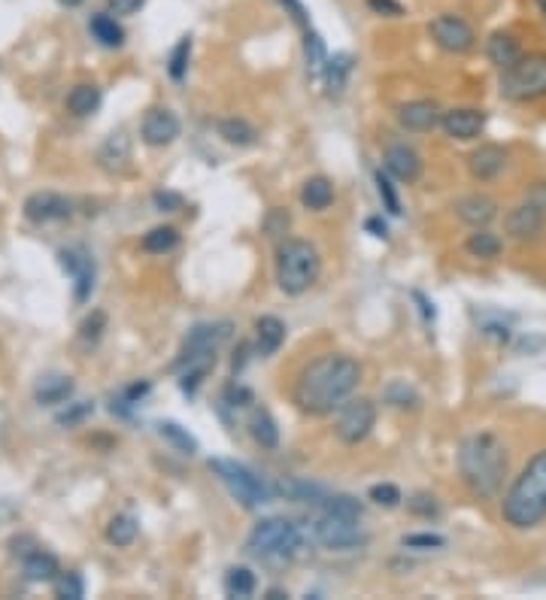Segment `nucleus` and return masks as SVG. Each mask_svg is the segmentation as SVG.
I'll return each instance as SVG.
<instances>
[{
    "mask_svg": "<svg viewBox=\"0 0 546 600\" xmlns=\"http://www.w3.org/2000/svg\"><path fill=\"white\" fill-rule=\"evenodd\" d=\"M361 382V367L350 355H319L297 373L292 400L307 415H331Z\"/></svg>",
    "mask_w": 546,
    "mask_h": 600,
    "instance_id": "f257e3e1",
    "label": "nucleus"
},
{
    "mask_svg": "<svg viewBox=\"0 0 546 600\" xmlns=\"http://www.w3.org/2000/svg\"><path fill=\"white\" fill-rule=\"evenodd\" d=\"M459 473L477 497H495L507 477L504 443L489 431L470 433L459 446Z\"/></svg>",
    "mask_w": 546,
    "mask_h": 600,
    "instance_id": "f03ea898",
    "label": "nucleus"
},
{
    "mask_svg": "<svg viewBox=\"0 0 546 600\" xmlns=\"http://www.w3.org/2000/svg\"><path fill=\"white\" fill-rule=\"evenodd\" d=\"M501 515L516 531H532L546 519V449H541L513 479L501 500Z\"/></svg>",
    "mask_w": 546,
    "mask_h": 600,
    "instance_id": "7ed1b4c3",
    "label": "nucleus"
},
{
    "mask_svg": "<svg viewBox=\"0 0 546 600\" xmlns=\"http://www.w3.org/2000/svg\"><path fill=\"white\" fill-rule=\"evenodd\" d=\"M228 337H231V322L195 324L186 333L177 361H173V370L179 373V388L186 395H195L206 373L216 367V352L228 343Z\"/></svg>",
    "mask_w": 546,
    "mask_h": 600,
    "instance_id": "20e7f679",
    "label": "nucleus"
},
{
    "mask_svg": "<svg viewBox=\"0 0 546 600\" xmlns=\"http://www.w3.org/2000/svg\"><path fill=\"white\" fill-rule=\"evenodd\" d=\"M319 270H322L319 252L307 240H286L277 249V286L286 295L297 297L304 291H310L313 282L319 279Z\"/></svg>",
    "mask_w": 546,
    "mask_h": 600,
    "instance_id": "39448f33",
    "label": "nucleus"
},
{
    "mask_svg": "<svg viewBox=\"0 0 546 600\" xmlns=\"http://www.w3.org/2000/svg\"><path fill=\"white\" fill-rule=\"evenodd\" d=\"M304 533L295 522L288 519H261L246 537L250 555L261 558L268 564H283L301 552Z\"/></svg>",
    "mask_w": 546,
    "mask_h": 600,
    "instance_id": "423d86ee",
    "label": "nucleus"
},
{
    "mask_svg": "<svg viewBox=\"0 0 546 600\" xmlns=\"http://www.w3.org/2000/svg\"><path fill=\"white\" fill-rule=\"evenodd\" d=\"M501 95L513 104L546 97V55H523L501 73Z\"/></svg>",
    "mask_w": 546,
    "mask_h": 600,
    "instance_id": "0eeeda50",
    "label": "nucleus"
},
{
    "mask_svg": "<svg viewBox=\"0 0 546 600\" xmlns=\"http://www.w3.org/2000/svg\"><path fill=\"white\" fill-rule=\"evenodd\" d=\"M210 470L216 473L222 486L228 488V495L234 497L237 504H243L246 510H255V506L268 504V497H270L268 486H264L246 464L228 461V458H213Z\"/></svg>",
    "mask_w": 546,
    "mask_h": 600,
    "instance_id": "6e6552de",
    "label": "nucleus"
},
{
    "mask_svg": "<svg viewBox=\"0 0 546 600\" xmlns=\"http://www.w3.org/2000/svg\"><path fill=\"white\" fill-rule=\"evenodd\" d=\"M377 424V404L368 397H355L350 404L341 406V415H337V440L346 446H359L370 437Z\"/></svg>",
    "mask_w": 546,
    "mask_h": 600,
    "instance_id": "1a4fd4ad",
    "label": "nucleus"
},
{
    "mask_svg": "<svg viewBox=\"0 0 546 600\" xmlns=\"http://www.w3.org/2000/svg\"><path fill=\"white\" fill-rule=\"evenodd\" d=\"M313 537H316L325 549H352V546L364 543L359 519L331 513V510H322L316 515V522H313Z\"/></svg>",
    "mask_w": 546,
    "mask_h": 600,
    "instance_id": "9d476101",
    "label": "nucleus"
},
{
    "mask_svg": "<svg viewBox=\"0 0 546 600\" xmlns=\"http://www.w3.org/2000/svg\"><path fill=\"white\" fill-rule=\"evenodd\" d=\"M428 33H432L434 43L441 46L443 52H450V55H465V52H470V49L477 46L474 28H470L465 19L452 15V13H443V15H437V19H432V24H428Z\"/></svg>",
    "mask_w": 546,
    "mask_h": 600,
    "instance_id": "9b49d317",
    "label": "nucleus"
},
{
    "mask_svg": "<svg viewBox=\"0 0 546 600\" xmlns=\"http://www.w3.org/2000/svg\"><path fill=\"white\" fill-rule=\"evenodd\" d=\"M543 228H546V213L537 204H532V200L513 206V210L504 215V231H507V237L516 240V243L537 240L543 233Z\"/></svg>",
    "mask_w": 546,
    "mask_h": 600,
    "instance_id": "f8f14e48",
    "label": "nucleus"
},
{
    "mask_svg": "<svg viewBox=\"0 0 546 600\" xmlns=\"http://www.w3.org/2000/svg\"><path fill=\"white\" fill-rule=\"evenodd\" d=\"M73 206L68 197L52 195V191H37L24 200V219L34 224H49V222H64L70 219Z\"/></svg>",
    "mask_w": 546,
    "mask_h": 600,
    "instance_id": "ddd939ff",
    "label": "nucleus"
},
{
    "mask_svg": "<svg viewBox=\"0 0 546 600\" xmlns=\"http://www.w3.org/2000/svg\"><path fill=\"white\" fill-rule=\"evenodd\" d=\"M58 258H61V267L70 273L73 286H77V291H73L77 300H79V304H82V300H88L91 288H95V261L88 258V252L77 246V249H61Z\"/></svg>",
    "mask_w": 546,
    "mask_h": 600,
    "instance_id": "4468645a",
    "label": "nucleus"
},
{
    "mask_svg": "<svg viewBox=\"0 0 546 600\" xmlns=\"http://www.w3.org/2000/svg\"><path fill=\"white\" fill-rule=\"evenodd\" d=\"M140 137H143L146 146H170L179 137V119L170 110H164V106H155V110H149L143 115Z\"/></svg>",
    "mask_w": 546,
    "mask_h": 600,
    "instance_id": "2eb2a0df",
    "label": "nucleus"
},
{
    "mask_svg": "<svg viewBox=\"0 0 546 600\" xmlns=\"http://www.w3.org/2000/svg\"><path fill=\"white\" fill-rule=\"evenodd\" d=\"M398 122L401 128H407L413 133H425L434 131L443 122V113L434 100H410V104H404L398 110Z\"/></svg>",
    "mask_w": 546,
    "mask_h": 600,
    "instance_id": "dca6fc26",
    "label": "nucleus"
},
{
    "mask_svg": "<svg viewBox=\"0 0 546 600\" xmlns=\"http://www.w3.org/2000/svg\"><path fill=\"white\" fill-rule=\"evenodd\" d=\"M383 161H386V170L398 182H416L422 177V158L416 149L407 143H392L386 149Z\"/></svg>",
    "mask_w": 546,
    "mask_h": 600,
    "instance_id": "f3484780",
    "label": "nucleus"
},
{
    "mask_svg": "<svg viewBox=\"0 0 546 600\" xmlns=\"http://www.w3.org/2000/svg\"><path fill=\"white\" fill-rule=\"evenodd\" d=\"M443 131L446 137L452 140H461V143H468V140H477L479 133L486 128V113L483 110H450L443 113Z\"/></svg>",
    "mask_w": 546,
    "mask_h": 600,
    "instance_id": "a211bd4d",
    "label": "nucleus"
},
{
    "mask_svg": "<svg viewBox=\"0 0 546 600\" xmlns=\"http://www.w3.org/2000/svg\"><path fill=\"white\" fill-rule=\"evenodd\" d=\"M468 167H470V173H474V179L489 182V179L498 177L504 167H507V149L498 146V143L479 146V149H474V152H470Z\"/></svg>",
    "mask_w": 546,
    "mask_h": 600,
    "instance_id": "6ab92c4d",
    "label": "nucleus"
},
{
    "mask_svg": "<svg viewBox=\"0 0 546 600\" xmlns=\"http://www.w3.org/2000/svg\"><path fill=\"white\" fill-rule=\"evenodd\" d=\"M455 215L470 228H486L489 222L498 219V204L486 195H468L455 204Z\"/></svg>",
    "mask_w": 546,
    "mask_h": 600,
    "instance_id": "aec40b11",
    "label": "nucleus"
},
{
    "mask_svg": "<svg viewBox=\"0 0 546 600\" xmlns=\"http://www.w3.org/2000/svg\"><path fill=\"white\" fill-rule=\"evenodd\" d=\"M286 343V324L277 315H261L255 322V349L261 358H270L279 352V346Z\"/></svg>",
    "mask_w": 546,
    "mask_h": 600,
    "instance_id": "412c9836",
    "label": "nucleus"
},
{
    "mask_svg": "<svg viewBox=\"0 0 546 600\" xmlns=\"http://www.w3.org/2000/svg\"><path fill=\"white\" fill-rule=\"evenodd\" d=\"M70 395H73V379L61 377V373H46V377H40L37 386H34L37 404H43V406L64 404V400H68Z\"/></svg>",
    "mask_w": 546,
    "mask_h": 600,
    "instance_id": "4be33fe9",
    "label": "nucleus"
},
{
    "mask_svg": "<svg viewBox=\"0 0 546 600\" xmlns=\"http://www.w3.org/2000/svg\"><path fill=\"white\" fill-rule=\"evenodd\" d=\"M486 55H489V61L495 67H501V70H507L523 58V46H519L516 37H510V33H492L489 43H486Z\"/></svg>",
    "mask_w": 546,
    "mask_h": 600,
    "instance_id": "5701e85b",
    "label": "nucleus"
},
{
    "mask_svg": "<svg viewBox=\"0 0 546 600\" xmlns=\"http://www.w3.org/2000/svg\"><path fill=\"white\" fill-rule=\"evenodd\" d=\"M22 570L28 582H52L58 577V558L43 549H34L31 555H24Z\"/></svg>",
    "mask_w": 546,
    "mask_h": 600,
    "instance_id": "b1692460",
    "label": "nucleus"
},
{
    "mask_svg": "<svg viewBox=\"0 0 546 600\" xmlns=\"http://www.w3.org/2000/svg\"><path fill=\"white\" fill-rule=\"evenodd\" d=\"M88 31H91V37H95L97 43L106 46V49H119L122 43H125V31H122V24L113 19V13L91 15Z\"/></svg>",
    "mask_w": 546,
    "mask_h": 600,
    "instance_id": "393cba45",
    "label": "nucleus"
},
{
    "mask_svg": "<svg viewBox=\"0 0 546 600\" xmlns=\"http://www.w3.org/2000/svg\"><path fill=\"white\" fill-rule=\"evenodd\" d=\"M350 73H352V55H350V52H337L334 58H328V64H325V70H322V77H325V88H328L331 97H341V95H343Z\"/></svg>",
    "mask_w": 546,
    "mask_h": 600,
    "instance_id": "a878e982",
    "label": "nucleus"
},
{
    "mask_svg": "<svg viewBox=\"0 0 546 600\" xmlns=\"http://www.w3.org/2000/svg\"><path fill=\"white\" fill-rule=\"evenodd\" d=\"M250 433L261 449H277L279 446V428H277L273 415L264 410V406H255V410L250 413Z\"/></svg>",
    "mask_w": 546,
    "mask_h": 600,
    "instance_id": "bb28decb",
    "label": "nucleus"
},
{
    "mask_svg": "<svg viewBox=\"0 0 546 600\" xmlns=\"http://www.w3.org/2000/svg\"><path fill=\"white\" fill-rule=\"evenodd\" d=\"M301 204L307 206V210H313V213L328 210V206L334 204V186H331V179H325V177H313V179L304 182V188H301Z\"/></svg>",
    "mask_w": 546,
    "mask_h": 600,
    "instance_id": "cd10ccee",
    "label": "nucleus"
},
{
    "mask_svg": "<svg viewBox=\"0 0 546 600\" xmlns=\"http://www.w3.org/2000/svg\"><path fill=\"white\" fill-rule=\"evenodd\" d=\"M277 495H283L288 500H295V504H313V506H322L328 500V495L322 491L319 486H313V482H301V479H286L277 486Z\"/></svg>",
    "mask_w": 546,
    "mask_h": 600,
    "instance_id": "c85d7f7f",
    "label": "nucleus"
},
{
    "mask_svg": "<svg viewBox=\"0 0 546 600\" xmlns=\"http://www.w3.org/2000/svg\"><path fill=\"white\" fill-rule=\"evenodd\" d=\"M304 61H307L310 77H322V70H325V64H328L325 40H322L313 28L304 31Z\"/></svg>",
    "mask_w": 546,
    "mask_h": 600,
    "instance_id": "c756f323",
    "label": "nucleus"
},
{
    "mask_svg": "<svg viewBox=\"0 0 546 600\" xmlns=\"http://www.w3.org/2000/svg\"><path fill=\"white\" fill-rule=\"evenodd\" d=\"M219 137L225 140L231 146H255V140H259V131L252 128L246 119H222L219 122Z\"/></svg>",
    "mask_w": 546,
    "mask_h": 600,
    "instance_id": "7c9ffc66",
    "label": "nucleus"
},
{
    "mask_svg": "<svg viewBox=\"0 0 546 600\" xmlns=\"http://www.w3.org/2000/svg\"><path fill=\"white\" fill-rule=\"evenodd\" d=\"M383 400L392 406V410H419V404H422L419 391L407 386L404 379L388 382V386L383 388Z\"/></svg>",
    "mask_w": 546,
    "mask_h": 600,
    "instance_id": "2f4dec72",
    "label": "nucleus"
},
{
    "mask_svg": "<svg viewBox=\"0 0 546 600\" xmlns=\"http://www.w3.org/2000/svg\"><path fill=\"white\" fill-rule=\"evenodd\" d=\"M465 249H468V252L474 255V258H483V261H489V258H498V255H501L504 243H501L498 233H492V231H486V228H477V231L465 240Z\"/></svg>",
    "mask_w": 546,
    "mask_h": 600,
    "instance_id": "473e14b6",
    "label": "nucleus"
},
{
    "mask_svg": "<svg viewBox=\"0 0 546 600\" xmlns=\"http://www.w3.org/2000/svg\"><path fill=\"white\" fill-rule=\"evenodd\" d=\"M137 531H140V524L134 515L122 513V515H113L110 524H106V540H110L113 546L125 549L137 540Z\"/></svg>",
    "mask_w": 546,
    "mask_h": 600,
    "instance_id": "72a5a7b5",
    "label": "nucleus"
},
{
    "mask_svg": "<svg viewBox=\"0 0 546 600\" xmlns=\"http://www.w3.org/2000/svg\"><path fill=\"white\" fill-rule=\"evenodd\" d=\"M97 106H101V88H97V86H77V88H70L68 110L73 115H91V113H97Z\"/></svg>",
    "mask_w": 546,
    "mask_h": 600,
    "instance_id": "f704fd0d",
    "label": "nucleus"
},
{
    "mask_svg": "<svg viewBox=\"0 0 546 600\" xmlns=\"http://www.w3.org/2000/svg\"><path fill=\"white\" fill-rule=\"evenodd\" d=\"M255 586H259V579H255V573L250 570V567H231V570L225 573L228 597H252Z\"/></svg>",
    "mask_w": 546,
    "mask_h": 600,
    "instance_id": "c9c22d12",
    "label": "nucleus"
},
{
    "mask_svg": "<svg viewBox=\"0 0 546 600\" xmlns=\"http://www.w3.org/2000/svg\"><path fill=\"white\" fill-rule=\"evenodd\" d=\"M177 246H179V231L170 228V224L152 228L143 237V249L146 252H152V255H164V252H170V249H177Z\"/></svg>",
    "mask_w": 546,
    "mask_h": 600,
    "instance_id": "e433bc0d",
    "label": "nucleus"
},
{
    "mask_svg": "<svg viewBox=\"0 0 546 600\" xmlns=\"http://www.w3.org/2000/svg\"><path fill=\"white\" fill-rule=\"evenodd\" d=\"M159 433L168 443L177 449V452H182V455H195L197 452V440L188 433L186 428H179L177 422H161L159 424Z\"/></svg>",
    "mask_w": 546,
    "mask_h": 600,
    "instance_id": "4c0bfd02",
    "label": "nucleus"
},
{
    "mask_svg": "<svg viewBox=\"0 0 546 600\" xmlns=\"http://www.w3.org/2000/svg\"><path fill=\"white\" fill-rule=\"evenodd\" d=\"M128 158H131L128 137H125V133H113V137L106 140L104 149H101V161H104V167H110V170H115V167H125Z\"/></svg>",
    "mask_w": 546,
    "mask_h": 600,
    "instance_id": "58836bf2",
    "label": "nucleus"
},
{
    "mask_svg": "<svg viewBox=\"0 0 546 600\" xmlns=\"http://www.w3.org/2000/svg\"><path fill=\"white\" fill-rule=\"evenodd\" d=\"M188 58H192V37H182L177 46H173L170 52V61H168V73L173 82H182L188 73Z\"/></svg>",
    "mask_w": 546,
    "mask_h": 600,
    "instance_id": "ea45409f",
    "label": "nucleus"
},
{
    "mask_svg": "<svg viewBox=\"0 0 546 600\" xmlns=\"http://www.w3.org/2000/svg\"><path fill=\"white\" fill-rule=\"evenodd\" d=\"M55 595L61 600H82V595H86V586H82V577L79 573H61L55 582Z\"/></svg>",
    "mask_w": 546,
    "mask_h": 600,
    "instance_id": "a19ab883",
    "label": "nucleus"
},
{
    "mask_svg": "<svg viewBox=\"0 0 546 600\" xmlns=\"http://www.w3.org/2000/svg\"><path fill=\"white\" fill-rule=\"evenodd\" d=\"M368 497L374 500L377 506H386V510H395V506L401 504V488L398 486H392V482H377L374 488L368 491Z\"/></svg>",
    "mask_w": 546,
    "mask_h": 600,
    "instance_id": "79ce46f5",
    "label": "nucleus"
},
{
    "mask_svg": "<svg viewBox=\"0 0 546 600\" xmlns=\"http://www.w3.org/2000/svg\"><path fill=\"white\" fill-rule=\"evenodd\" d=\"M377 188H379V197H383L386 210L392 213V215H401V200H398V191H395L392 179H388L383 170L377 173Z\"/></svg>",
    "mask_w": 546,
    "mask_h": 600,
    "instance_id": "37998d69",
    "label": "nucleus"
},
{
    "mask_svg": "<svg viewBox=\"0 0 546 600\" xmlns=\"http://www.w3.org/2000/svg\"><path fill=\"white\" fill-rule=\"evenodd\" d=\"M443 543H446V540L441 537V533H432V531L407 533V537H404V546H407V549H422V552H425V549H443Z\"/></svg>",
    "mask_w": 546,
    "mask_h": 600,
    "instance_id": "c03bdc74",
    "label": "nucleus"
},
{
    "mask_svg": "<svg viewBox=\"0 0 546 600\" xmlns=\"http://www.w3.org/2000/svg\"><path fill=\"white\" fill-rule=\"evenodd\" d=\"M364 4H368L377 15H386V19H398V15H404V6L398 4V0H364Z\"/></svg>",
    "mask_w": 546,
    "mask_h": 600,
    "instance_id": "a18cd8bd",
    "label": "nucleus"
},
{
    "mask_svg": "<svg viewBox=\"0 0 546 600\" xmlns=\"http://www.w3.org/2000/svg\"><path fill=\"white\" fill-rule=\"evenodd\" d=\"M407 506H410V513H413V515H425V519H432V515H437L434 497H428V495H416Z\"/></svg>",
    "mask_w": 546,
    "mask_h": 600,
    "instance_id": "49530a36",
    "label": "nucleus"
},
{
    "mask_svg": "<svg viewBox=\"0 0 546 600\" xmlns=\"http://www.w3.org/2000/svg\"><path fill=\"white\" fill-rule=\"evenodd\" d=\"M279 4H283V10H286L288 15H292V19H295L297 24H301L304 31L310 28V15H307V10H304L301 0H279Z\"/></svg>",
    "mask_w": 546,
    "mask_h": 600,
    "instance_id": "de8ad7c7",
    "label": "nucleus"
},
{
    "mask_svg": "<svg viewBox=\"0 0 546 600\" xmlns=\"http://www.w3.org/2000/svg\"><path fill=\"white\" fill-rule=\"evenodd\" d=\"M143 4L146 0H106V6H110L113 15H134Z\"/></svg>",
    "mask_w": 546,
    "mask_h": 600,
    "instance_id": "09e8293b",
    "label": "nucleus"
},
{
    "mask_svg": "<svg viewBox=\"0 0 546 600\" xmlns=\"http://www.w3.org/2000/svg\"><path fill=\"white\" fill-rule=\"evenodd\" d=\"M91 410H95V406H91V404H77L70 413L58 415V424H68V428H70V424H77V422L86 419V415H91Z\"/></svg>",
    "mask_w": 546,
    "mask_h": 600,
    "instance_id": "8fccbe9b",
    "label": "nucleus"
},
{
    "mask_svg": "<svg viewBox=\"0 0 546 600\" xmlns=\"http://www.w3.org/2000/svg\"><path fill=\"white\" fill-rule=\"evenodd\" d=\"M155 206H159V210H168V213H173V210H179L182 206V197L179 195H164V191H159V195H155Z\"/></svg>",
    "mask_w": 546,
    "mask_h": 600,
    "instance_id": "3c124183",
    "label": "nucleus"
},
{
    "mask_svg": "<svg viewBox=\"0 0 546 600\" xmlns=\"http://www.w3.org/2000/svg\"><path fill=\"white\" fill-rule=\"evenodd\" d=\"M101 324H104V315L95 313V319H88L86 324H82V337H86V340H97V337H101V331H97Z\"/></svg>",
    "mask_w": 546,
    "mask_h": 600,
    "instance_id": "603ef678",
    "label": "nucleus"
},
{
    "mask_svg": "<svg viewBox=\"0 0 546 600\" xmlns=\"http://www.w3.org/2000/svg\"><path fill=\"white\" fill-rule=\"evenodd\" d=\"M525 200H532V204H537L546 213V182H534L532 191L525 195Z\"/></svg>",
    "mask_w": 546,
    "mask_h": 600,
    "instance_id": "864d4df0",
    "label": "nucleus"
},
{
    "mask_svg": "<svg viewBox=\"0 0 546 600\" xmlns=\"http://www.w3.org/2000/svg\"><path fill=\"white\" fill-rule=\"evenodd\" d=\"M413 300H416V304H419L422 319H425V322H434V304H428V300H425V295H422V291H413Z\"/></svg>",
    "mask_w": 546,
    "mask_h": 600,
    "instance_id": "5fc2aeb1",
    "label": "nucleus"
},
{
    "mask_svg": "<svg viewBox=\"0 0 546 600\" xmlns=\"http://www.w3.org/2000/svg\"><path fill=\"white\" fill-rule=\"evenodd\" d=\"M364 228L374 233V237H383V240L388 237V228H386V222H383V219H368V222H364Z\"/></svg>",
    "mask_w": 546,
    "mask_h": 600,
    "instance_id": "6e6d98bb",
    "label": "nucleus"
},
{
    "mask_svg": "<svg viewBox=\"0 0 546 600\" xmlns=\"http://www.w3.org/2000/svg\"><path fill=\"white\" fill-rule=\"evenodd\" d=\"M58 4L68 6V10H77V6H82V4H86V0H58Z\"/></svg>",
    "mask_w": 546,
    "mask_h": 600,
    "instance_id": "4d7b16f0",
    "label": "nucleus"
},
{
    "mask_svg": "<svg viewBox=\"0 0 546 600\" xmlns=\"http://www.w3.org/2000/svg\"><path fill=\"white\" fill-rule=\"evenodd\" d=\"M283 597H288L286 591H279V588H270L268 591V600H283Z\"/></svg>",
    "mask_w": 546,
    "mask_h": 600,
    "instance_id": "13d9d810",
    "label": "nucleus"
},
{
    "mask_svg": "<svg viewBox=\"0 0 546 600\" xmlns=\"http://www.w3.org/2000/svg\"><path fill=\"white\" fill-rule=\"evenodd\" d=\"M537 10H541V15L546 19V0H537Z\"/></svg>",
    "mask_w": 546,
    "mask_h": 600,
    "instance_id": "bf43d9fd",
    "label": "nucleus"
}]
</instances>
